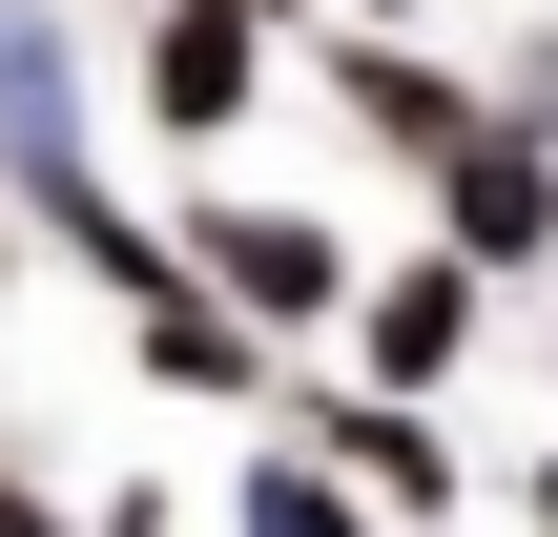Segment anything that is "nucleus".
I'll return each mask as SVG.
<instances>
[{
  "label": "nucleus",
  "instance_id": "nucleus-5",
  "mask_svg": "<svg viewBox=\"0 0 558 537\" xmlns=\"http://www.w3.org/2000/svg\"><path fill=\"white\" fill-rule=\"evenodd\" d=\"M331 331H352V373H373V393H414V414H435V393H456V352H476V269H456V248H414V269H373Z\"/></svg>",
  "mask_w": 558,
  "mask_h": 537
},
{
  "label": "nucleus",
  "instance_id": "nucleus-10",
  "mask_svg": "<svg viewBox=\"0 0 558 537\" xmlns=\"http://www.w3.org/2000/svg\"><path fill=\"white\" fill-rule=\"evenodd\" d=\"M538 537H558V455H538Z\"/></svg>",
  "mask_w": 558,
  "mask_h": 537
},
{
  "label": "nucleus",
  "instance_id": "nucleus-4",
  "mask_svg": "<svg viewBox=\"0 0 558 537\" xmlns=\"http://www.w3.org/2000/svg\"><path fill=\"white\" fill-rule=\"evenodd\" d=\"M248 103H269V0H145V124L228 145Z\"/></svg>",
  "mask_w": 558,
  "mask_h": 537
},
{
  "label": "nucleus",
  "instance_id": "nucleus-7",
  "mask_svg": "<svg viewBox=\"0 0 558 537\" xmlns=\"http://www.w3.org/2000/svg\"><path fill=\"white\" fill-rule=\"evenodd\" d=\"M290 455H331L352 497H393V517H456V435L414 414V393H311V435Z\"/></svg>",
  "mask_w": 558,
  "mask_h": 537
},
{
  "label": "nucleus",
  "instance_id": "nucleus-8",
  "mask_svg": "<svg viewBox=\"0 0 558 537\" xmlns=\"http://www.w3.org/2000/svg\"><path fill=\"white\" fill-rule=\"evenodd\" d=\"M331 103H352L373 145H414V166H435V145H476V83H456V62H414L393 21H373V41H331Z\"/></svg>",
  "mask_w": 558,
  "mask_h": 537
},
{
  "label": "nucleus",
  "instance_id": "nucleus-3",
  "mask_svg": "<svg viewBox=\"0 0 558 537\" xmlns=\"http://www.w3.org/2000/svg\"><path fill=\"white\" fill-rule=\"evenodd\" d=\"M435 248L497 290V269H558V145L476 103V145H435Z\"/></svg>",
  "mask_w": 558,
  "mask_h": 537
},
{
  "label": "nucleus",
  "instance_id": "nucleus-1",
  "mask_svg": "<svg viewBox=\"0 0 558 537\" xmlns=\"http://www.w3.org/2000/svg\"><path fill=\"white\" fill-rule=\"evenodd\" d=\"M166 248H186V269H207V290H228V310H248V331H269V352H290V331H331V310H352V248H331V228H311V207H228V186H207V207H186V228H166Z\"/></svg>",
  "mask_w": 558,
  "mask_h": 537
},
{
  "label": "nucleus",
  "instance_id": "nucleus-2",
  "mask_svg": "<svg viewBox=\"0 0 558 537\" xmlns=\"http://www.w3.org/2000/svg\"><path fill=\"white\" fill-rule=\"evenodd\" d=\"M83 186H104L83 41H62V0H0V207H83Z\"/></svg>",
  "mask_w": 558,
  "mask_h": 537
},
{
  "label": "nucleus",
  "instance_id": "nucleus-9",
  "mask_svg": "<svg viewBox=\"0 0 558 537\" xmlns=\"http://www.w3.org/2000/svg\"><path fill=\"white\" fill-rule=\"evenodd\" d=\"M228 537H373V497H352L331 455H290V435H269V455H248V497H228Z\"/></svg>",
  "mask_w": 558,
  "mask_h": 537
},
{
  "label": "nucleus",
  "instance_id": "nucleus-6",
  "mask_svg": "<svg viewBox=\"0 0 558 537\" xmlns=\"http://www.w3.org/2000/svg\"><path fill=\"white\" fill-rule=\"evenodd\" d=\"M124 352H145V393H269V331H248V310L186 269V248L124 290Z\"/></svg>",
  "mask_w": 558,
  "mask_h": 537
}]
</instances>
